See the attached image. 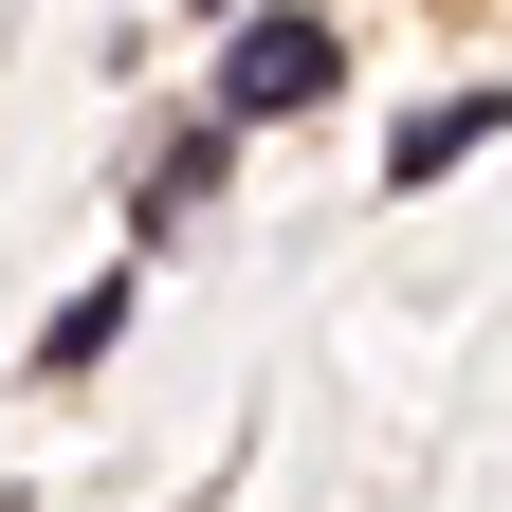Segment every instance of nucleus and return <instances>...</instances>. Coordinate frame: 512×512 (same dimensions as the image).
<instances>
[{
  "label": "nucleus",
  "mask_w": 512,
  "mask_h": 512,
  "mask_svg": "<svg viewBox=\"0 0 512 512\" xmlns=\"http://www.w3.org/2000/svg\"><path fill=\"white\" fill-rule=\"evenodd\" d=\"M348 55H330V19H238V55H220V110H311Z\"/></svg>",
  "instance_id": "f257e3e1"
},
{
  "label": "nucleus",
  "mask_w": 512,
  "mask_h": 512,
  "mask_svg": "<svg viewBox=\"0 0 512 512\" xmlns=\"http://www.w3.org/2000/svg\"><path fill=\"white\" fill-rule=\"evenodd\" d=\"M494 128H512V92H458V110H421V128H403L384 165H403V183H458V165L494 147Z\"/></svg>",
  "instance_id": "f03ea898"
},
{
  "label": "nucleus",
  "mask_w": 512,
  "mask_h": 512,
  "mask_svg": "<svg viewBox=\"0 0 512 512\" xmlns=\"http://www.w3.org/2000/svg\"><path fill=\"white\" fill-rule=\"evenodd\" d=\"M110 330H128V275H110V293H74V311H55V330H37V366H92Z\"/></svg>",
  "instance_id": "7ed1b4c3"
}]
</instances>
